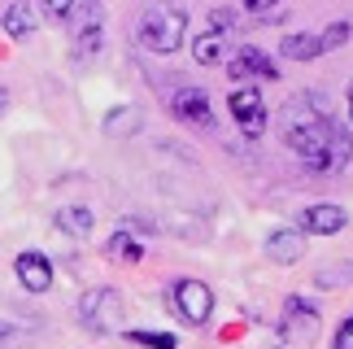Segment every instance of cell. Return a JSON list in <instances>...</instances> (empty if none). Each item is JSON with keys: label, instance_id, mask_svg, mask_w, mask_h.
Masks as SVG:
<instances>
[{"label": "cell", "instance_id": "1", "mask_svg": "<svg viewBox=\"0 0 353 349\" xmlns=\"http://www.w3.org/2000/svg\"><path fill=\"white\" fill-rule=\"evenodd\" d=\"M283 144L301 157L305 170L319 174H336L345 170V162L353 157V136L327 114L323 97L305 92L283 105Z\"/></svg>", "mask_w": 353, "mask_h": 349}, {"label": "cell", "instance_id": "2", "mask_svg": "<svg viewBox=\"0 0 353 349\" xmlns=\"http://www.w3.org/2000/svg\"><path fill=\"white\" fill-rule=\"evenodd\" d=\"M135 39H140V48L161 52V57L179 52L183 39H188V9L183 5H170V0H166V5L144 9L140 26H135Z\"/></svg>", "mask_w": 353, "mask_h": 349}, {"label": "cell", "instance_id": "3", "mask_svg": "<svg viewBox=\"0 0 353 349\" xmlns=\"http://www.w3.org/2000/svg\"><path fill=\"white\" fill-rule=\"evenodd\" d=\"M314 337H319V310L305 297H288L275 328V349H314Z\"/></svg>", "mask_w": 353, "mask_h": 349}, {"label": "cell", "instance_id": "4", "mask_svg": "<svg viewBox=\"0 0 353 349\" xmlns=\"http://www.w3.org/2000/svg\"><path fill=\"white\" fill-rule=\"evenodd\" d=\"M79 319H83L88 332L110 337V332L122 328V297L114 288H92V292H83V301H79Z\"/></svg>", "mask_w": 353, "mask_h": 349}, {"label": "cell", "instance_id": "5", "mask_svg": "<svg viewBox=\"0 0 353 349\" xmlns=\"http://www.w3.org/2000/svg\"><path fill=\"white\" fill-rule=\"evenodd\" d=\"M170 306L188 328H201V323H210V315H214V292H210V284H201V279H174Z\"/></svg>", "mask_w": 353, "mask_h": 349}, {"label": "cell", "instance_id": "6", "mask_svg": "<svg viewBox=\"0 0 353 349\" xmlns=\"http://www.w3.org/2000/svg\"><path fill=\"white\" fill-rule=\"evenodd\" d=\"M227 110H232V118H236V127H240L244 140H262V131H266V101H262V92H257L253 83L232 88Z\"/></svg>", "mask_w": 353, "mask_h": 349}, {"label": "cell", "instance_id": "7", "mask_svg": "<svg viewBox=\"0 0 353 349\" xmlns=\"http://www.w3.org/2000/svg\"><path fill=\"white\" fill-rule=\"evenodd\" d=\"M192 57L201 66H219L232 57V13H223V9L210 13V31H201L192 39Z\"/></svg>", "mask_w": 353, "mask_h": 349}, {"label": "cell", "instance_id": "8", "mask_svg": "<svg viewBox=\"0 0 353 349\" xmlns=\"http://www.w3.org/2000/svg\"><path fill=\"white\" fill-rule=\"evenodd\" d=\"M227 74H232L236 83H266V79H279V66L257 44H240L232 57H227Z\"/></svg>", "mask_w": 353, "mask_h": 349}, {"label": "cell", "instance_id": "9", "mask_svg": "<svg viewBox=\"0 0 353 349\" xmlns=\"http://www.w3.org/2000/svg\"><path fill=\"white\" fill-rule=\"evenodd\" d=\"M170 114L188 127H201V131L214 127V105L201 88H174L170 92Z\"/></svg>", "mask_w": 353, "mask_h": 349}, {"label": "cell", "instance_id": "10", "mask_svg": "<svg viewBox=\"0 0 353 349\" xmlns=\"http://www.w3.org/2000/svg\"><path fill=\"white\" fill-rule=\"evenodd\" d=\"M345 223H349L345 206H332V201L305 206V210H301V219H296V227H301L305 236H336V232H345Z\"/></svg>", "mask_w": 353, "mask_h": 349}, {"label": "cell", "instance_id": "11", "mask_svg": "<svg viewBox=\"0 0 353 349\" xmlns=\"http://www.w3.org/2000/svg\"><path fill=\"white\" fill-rule=\"evenodd\" d=\"M13 271H18L26 292H48L52 288V262L39 249H22L18 258H13Z\"/></svg>", "mask_w": 353, "mask_h": 349}, {"label": "cell", "instance_id": "12", "mask_svg": "<svg viewBox=\"0 0 353 349\" xmlns=\"http://www.w3.org/2000/svg\"><path fill=\"white\" fill-rule=\"evenodd\" d=\"M266 258L275 266H292L305 258V232L301 227H279V232L266 236Z\"/></svg>", "mask_w": 353, "mask_h": 349}, {"label": "cell", "instance_id": "13", "mask_svg": "<svg viewBox=\"0 0 353 349\" xmlns=\"http://www.w3.org/2000/svg\"><path fill=\"white\" fill-rule=\"evenodd\" d=\"M0 26H5V35L9 39H31L35 35V26H39V13L31 9V5H9L5 9V18H0Z\"/></svg>", "mask_w": 353, "mask_h": 349}, {"label": "cell", "instance_id": "14", "mask_svg": "<svg viewBox=\"0 0 353 349\" xmlns=\"http://www.w3.org/2000/svg\"><path fill=\"white\" fill-rule=\"evenodd\" d=\"M279 52L288 61H314V57H323V39L319 35H310V31H296V35H288L279 44Z\"/></svg>", "mask_w": 353, "mask_h": 349}, {"label": "cell", "instance_id": "15", "mask_svg": "<svg viewBox=\"0 0 353 349\" xmlns=\"http://www.w3.org/2000/svg\"><path fill=\"white\" fill-rule=\"evenodd\" d=\"M105 258H114V262H140L144 258V245L131 232H114L110 240H105Z\"/></svg>", "mask_w": 353, "mask_h": 349}, {"label": "cell", "instance_id": "16", "mask_svg": "<svg viewBox=\"0 0 353 349\" xmlns=\"http://www.w3.org/2000/svg\"><path fill=\"white\" fill-rule=\"evenodd\" d=\"M57 227H61L65 236L83 240V236L92 232V210H88V206H65V210H57Z\"/></svg>", "mask_w": 353, "mask_h": 349}, {"label": "cell", "instance_id": "17", "mask_svg": "<svg viewBox=\"0 0 353 349\" xmlns=\"http://www.w3.org/2000/svg\"><path fill=\"white\" fill-rule=\"evenodd\" d=\"M135 127H140V114H135L131 105H118V110L105 118V136H131Z\"/></svg>", "mask_w": 353, "mask_h": 349}, {"label": "cell", "instance_id": "18", "mask_svg": "<svg viewBox=\"0 0 353 349\" xmlns=\"http://www.w3.org/2000/svg\"><path fill=\"white\" fill-rule=\"evenodd\" d=\"M319 288H349L353 284V262H336V266H323L314 275Z\"/></svg>", "mask_w": 353, "mask_h": 349}, {"label": "cell", "instance_id": "19", "mask_svg": "<svg viewBox=\"0 0 353 349\" xmlns=\"http://www.w3.org/2000/svg\"><path fill=\"white\" fill-rule=\"evenodd\" d=\"M131 345H144V349H179V341L170 332H127Z\"/></svg>", "mask_w": 353, "mask_h": 349}, {"label": "cell", "instance_id": "20", "mask_svg": "<svg viewBox=\"0 0 353 349\" xmlns=\"http://www.w3.org/2000/svg\"><path fill=\"white\" fill-rule=\"evenodd\" d=\"M349 35H353V26H349V22H332L327 31L319 35V39H323V52H332V48H345V44H349Z\"/></svg>", "mask_w": 353, "mask_h": 349}, {"label": "cell", "instance_id": "21", "mask_svg": "<svg viewBox=\"0 0 353 349\" xmlns=\"http://www.w3.org/2000/svg\"><path fill=\"white\" fill-rule=\"evenodd\" d=\"M39 5H44V13H48L52 22H65V18L74 13V5H79V0H39Z\"/></svg>", "mask_w": 353, "mask_h": 349}, {"label": "cell", "instance_id": "22", "mask_svg": "<svg viewBox=\"0 0 353 349\" xmlns=\"http://www.w3.org/2000/svg\"><path fill=\"white\" fill-rule=\"evenodd\" d=\"M332 349H353V315L341 319V328H336V337H332Z\"/></svg>", "mask_w": 353, "mask_h": 349}, {"label": "cell", "instance_id": "23", "mask_svg": "<svg viewBox=\"0 0 353 349\" xmlns=\"http://www.w3.org/2000/svg\"><path fill=\"white\" fill-rule=\"evenodd\" d=\"M240 5H244V9H253V13H270V9L279 5V0H240Z\"/></svg>", "mask_w": 353, "mask_h": 349}, {"label": "cell", "instance_id": "24", "mask_svg": "<svg viewBox=\"0 0 353 349\" xmlns=\"http://www.w3.org/2000/svg\"><path fill=\"white\" fill-rule=\"evenodd\" d=\"M13 328H18V323H13V319H0V341H5V337H9Z\"/></svg>", "mask_w": 353, "mask_h": 349}, {"label": "cell", "instance_id": "25", "mask_svg": "<svg viewBox=\"0 0 353 349\" xmlns=\"http://www.w3.org/2000/svg\"><path fill=\"white\" fill-rule=\"evenodd\" d=\"M5 105H9V92H5V88H0V114H5Z\"/></svg>", "mask_w": 353, "mask_h": 349}, {"label": "cell", "instance_id": "26", "mask_svg": "<svg viewBox=\"0 0 353 349\" xmlns=\"http://www.w3.org/2000/svg\"><path fill=\"white\" fill-rule=\"evenodd\" d=\"M349 123H353V83H349Z\"/></svg>", "mask_w": 353, "mask_h": 349}]
</instances>
